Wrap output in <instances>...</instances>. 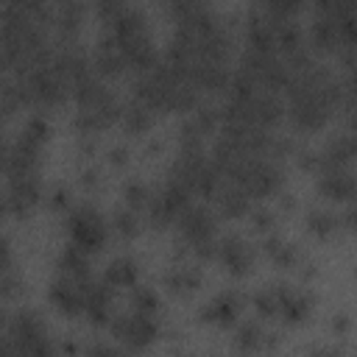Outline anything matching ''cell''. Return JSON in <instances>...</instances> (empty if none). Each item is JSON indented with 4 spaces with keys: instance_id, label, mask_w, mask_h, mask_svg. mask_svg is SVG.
<instances>
[{
    "instance_id": "obj_1",
    "label": "cell",
    "mask_w": 357,
    "mask_h": 357,
    "mask_svg": "<svg viewBox=\"0 0 357 357\" xmlns=\"http://www.w3.org/2000/svg\"><path fill=\"white\" fill-rule=\"evenodd\" d=\"M287 120L296 131L315 134L321 131L335 112L343 106V84L326 64H310L301 73H293L287 89Z\"/></svg>"
},
{
    "instance_id": "obj_2",
    "label": "cell",
    "mask_w": 357,
    "mask_h": 357,
    "mask_svg": "<svg viewBox=\"0 0 357 357\" xmlns=\"http://www.w3.org/2000/svg\"><path fill=\"white\" fill-rule=\"evenodd\" d=\"M3 351L20 357H50L56 354V343L47 335L45 318L31 307H20L17 312L3 315Z\"/></svg>"
},
{
    "instance_id": "obj_3",
    "label": "cell",
    "mask_w": 357,
    "mask_h": 357,
    "mask_svg": "<svg viewBox=\"0 0 357 357\" xmlns=\"http://www.w3.org/2000/svg\"><path fill=\"white\" fill-rule=\"evenodd\" d=\"M22 98H25V106L33 109V112H53V109H61L67 103V98H73V89L70 84L64 81V75L50 64H42V67H33L22 75H14Z\"/></svg>"
},
{
    "instance_id": "obj_4",
    "label": "cell",
    "mask_w": 357,
    "mask_h": 357,
    "mask_svg": "<svg viewBox=\"0 0 357 357\" xmlns=\"http://www.w3.org/2000/svg\"><path fill=\"white\" fill-rule=\"evenodd\" d=\"M226 181H234L237 187H243L254 201L259 198H273L282 192L284 184V167L276 159L268 156H245L240 159L226 176Z\"/></svg>"
},
{
    "instance_id": "obj_5",
    "label": "cell",
    "mask_w": 357,
    "mask_h": 357,
    "mask_svg": "<svg viewBox=\"0 0 357 357\" xmlns=\"http://www.w3.org/2000/svg\"><path fill=\"white\" fill-rule=\"evenodd\" d=\"M64 229L70 234V243L81 245L89 254L103 251V245L109 243V220L100 215V209L95 204H78L64 215Z\"/></svg>"
},
{
    "instance_id": "obj_6",
    "label": "cell",
    "mask_w": 357,
    "mask_h": 357,
    "mask_svg": "<svg viewBox=\"0 0 357 357\" xmlns=\"http://www.w3.org/2000/svg\"><path fill=\"white\" fill-rule=\"evenodd\" d=\"M237 70L245 73L265 92H284L290 78H293L290 67L284 64V59L279 53H262V50H254V47H245L240 53Z\"/></svg>"
},
{
    "instance_id": "obj_7",
    "label": "cell",
    "mask_w": 357,
    "mask_h": 357,
    "mask_svg": "<svg viewBox=\"0 0 357 357\" xmlns=\"http://www.w3.org/2000/svg\"><path fill=\"white\" fill-rule=\"evenodd\" d=\"M190 204H192V190L167 176L165 184L159 190H153V198H151V204L145 209L148 226L156 229V231H162L167 226H176V220L181 218V212Z\"/></svg>"
},
{
    "instance_id": "obj_8",
    "label": "cell",
    "mask_w": 357,
    "mask_h": 357,
    "mask_svg": "<svg viewBox=\"0 0 357 357\" xmlns=\"http://www.w3.org/2000/svg\"><path fill=\"white\" fill-rule=\"evenodd\" d=\"M106 329L128 351H142V349H148L162 335L156 315H148V312H139V310L117 312Z\"/></svg>"
},
{
    "instance_id": "obj_9",
    "label": "cell",
    "mask_w": 357,
    "mask_h": 357,
    "mask_svg": "<svg viewBox=\"0 0 357 357\" xmlns=\"http://www.w3.org/2000/svg\"><path fill=\"white\" fill-rule=\"evenodd\" d=\"M45 192H42V178L39 173H11L6 176V195H3V206L6 215L25 220L33 215V209L42 204Z\"/></svg>"
},
{
    "instance_id": "obj_10",
    "label": "cell",
    "mask_w": 357,
    "mask_h": 357,
    "mask_svg": "<svg viewBox=\"0 0 357 357\" xmlns=\"http://www.w3.org/2000/svg\"><path fill=\"white\" fill-rule=\"evenodd\" d=\"M223 117H220V106H212V103H198L181 123H178V148H198L204 145V139L209 134H215L220 128Z\"/></svg>"
},
{
    "instance_id": "obj_11",
    "label": "cell",
    "mask_w": 357,
    "mask_h": 357,
    "mask_svg": "<svg viewBox=\"0 0 357 357\" xmlns=\"http://www.w3.org/2000/svg\"><path fill=\"white\" fill-rule=\"evenodd\" d=\"M218 262L229 276H248L257 262V248L237 231H229L218 237Z\"/></svg>"
},
{
    "instance_id": "obj_12",
    "label": "cell",
    "mask_w": 357,
    "mask_h": 357,
    "mask_svg": "<svg viewBox=\"0 0 357 357\" xmlns=\"http://www.w3.org/2000/svg\"><path fill=\"white\" fill-rule=\"evenodd\" d=\"M84 284V318L92 326H109L114 318V287L106 279H86Z\"/></svg>"
},
{
    "instance_id": "obj_13",
    "label": "cell",
    "mask_w": 357,
    "mask_h": 357,
    "mask_svg": "<svg viewBox=\"0 0 357 357\" xmlns=\"http://www.w3.org/2000/svg\"><path fill=\"white\" fill-rule=\"evenodd\" d=\"M243 307H245V296H243V293H237V290H220V293H215V296L198 310V321H204V324H209V326L229 329L231 324H237Z\"/></svg>"
},
{
    "instance_id": "obj_14",
    "label": "cell",
    "mask_w": 357,
    "mask_h": 357,
    "mask_svg": "<svg viewBox=\"0 0 357 357\" xmlns=\"http://www.w3.org/2000/svg\"><path fill=\"white\" fill-rule=\"evenodd\" d=\"M178 237H184L190 245L192 243H204V240H215L218 237V215L209 206L201 204H190L181 218L176 220Z\"/></svg>"
},
{
    "instance_id": "obj_15",
    "label": "cell",
    "mask_w": 357,
    "mask_h": 357,
    "mask_svg": "<svg viewBox=\"0 0 357 357\" xmlns=\"http://www.w3.org/2000/svg\"><path fill=\"white\" fill-rule=\"evenodd\" d=\"M273 290H276V296H279V321H282V324H287V326H301V324L312 315L315 296H310L307 290H298V287L284 284V282H276Z\"/></svg>"
},
{
    "instance_id": "obj_16",
    "label": "cell",
    "mask_w": 357,
    "mask_h": 357,
    "mask_svg": "<svg viewBox=\"0 0 357 357\" xmlns=\"http://www.w3.org/2000/svg\"><path fill=\"white\" fill-rule=\"evenodd\" d=\"M354 162H357V134L349 131V128L329 137L324 142V148H318V173L321 170L351 167Z\"/></svg>"
},
{
    "instance_id": "obj_17",
    "label": "cell",
    "mask_w": 357,
    "mask_h": 357,
    "mask_svg": "<svg viewBox=\"0 0 357 357\" xmlns=\"http://www.w3.org/2000/svg\"><path fill=\"white\" fill-rule=\"evenodd\" d=\"M92 70H95L103 81H114V78L131 73L126 56L120 53L117 42H114V36H112L109 31H103V33L98 36L95 47H92Z\"/></svg>"
},
{
    "instance_id": "obj_18",
    "label": "cell",
    "mask_w": 357,
    "mask_h": 357,
    "mask_svg": "<svg viewBox=\"0 0 357 357\" xmlns=\"http://www.w3.org/2000/svg\"><path fill=\"white\" fill-rule=\"evenodd\" d=\"M47 298L59 310V315H64V318L84 315V284L78 279H70L64 273H56L53 282H50V287H47Z\"/></svg>"
},
{
    "instance_id": "obj_19",
    "label": "cell",
    "mask_w": 357,
    "mask_h": 357,
    "mask_svg": "<svg viewBox=\"0 0 357 357\" xmlns=\"http://www.w3.org/2000/svg\"><path fill=\"white\" fill-rule=\"evenodd\" d=\"M86 20V3L84 0H64L56 3V14H53V33H56V45H75L78 33L84 28Z\"/></svg>"
},
{
    "instance_id": "obj_20",
    "label": "cell",
    "mask_w": 357,
    "mask_h": 357,
    "mask_svg": "<svg viewBox=\"0 0 357 357\" xmlns=\"http://www.w3.org/2000/svg\"><path fill=\"white\" fill-rule=\"evenodd\" d=\"M315 190H318V195L326 198V201L351 204V201H357V176L351 173V167L321 170L318 178H315Z\"/></svg>"
},
{
    "instance_id": "obj_21",
    "label": "cell",
    "mask_w": 357,
    "mask_h": 357,
    "mask_svg": "<svg viewBox=\"0 0 357 357\" xmlns=\"http://www.w3.org/2000/svg\"><path fill=\"white\" fill-rule=\"evenodd\" d=\"M201 284H204V273H201V268L192 265V262H173V265L162 273V287H165L170 296H176V298H190V296H195V293L201 290Z\"/></svg>"
},
{
    "instance_id": "obj_22",
    "label": "cell",
    "mask_w": 357,
    "mask_h": 357,
    "mask_svg": "<svg viewBox=\"0 0 357 357\" xmlns=\"http://www.w3.org/2000/svg\"><path fill=\"white\" fill-rule=\"evenodd\" d=\"M212 201H215L218 218H223V220H240V218H245L251 212V201L254 198L243 187H237L234 181H226L223 178V184L218 187V192L212 195Z\"/></svg>"
},
{
    "instance_id": "obj_23",
    "label": "cell",
    "mask_w": 357,
    "mask_h": 357,
    "mask_svg": "<svg viewBox=\"0 0 357 357\" xmlns=\"http://www.w3.org/2000/svg\"><path fill=\"white\" fill-rule=\"evenodd\" d=\"M307 45L312 53H324V56H337L343 42H340V31H337V20L335 17H324L315 14L310 31H307Z\"/></svg>"
},
{
    "instance_id": "obj_24",
    "label": "cell",
    "mask_w": 357,
    "mask_h": 357,
    "mask_svg": "<svg viewBox=\"0 0 357 357\" xmlns=\"http://www.w3.org/2000/svg\"><path fill=\"white\" fill-rule=\"evenodd\" d=\"M259 251H262L276 268H282V271H296V265L304 259L301 251H298V245H296V243H287V240L279 237L276 231L262 234V240H259Z\"/></svg>"
},
{
    "instance_id": "obj_25",
    "label": "cell",
    "mask_w": 357,
    "mask_h": 357,
    "mask_svg": "<svg viewBox=\"0 0 357 357\" xmlns=\"http://www.w3.org/2000/svg\"><path fill=\"white\" fill-rule=\"evenodd\" d=\"M89 257H92L89 251H84L81 245L70 243V245H64V248L59 251V257H56V273H64V276H70V279L86 282V279H92Z\"/></svg>"
},
{
    "instance_id": "obj_26",
    "label": "cell",
    "mask_w": 357,
    "mask_h": 357,
    "mask_svg": "<svg viewBox=\"0 0 357 357\" xmlns=\"http://www.w3.org/2000/svg\"><path fill=\"white\" fill-rule=\"evenodd\" d=\"M279 335L265 332L262 324L257 321H243L234 332V349L237 351H262V349H276Z\"/></svg>"
},
{
    "instance_id": "obj_27",
    "label": "cell",
    "mask_w": 357,
    "mask_h": 357,
    "mask_svg": "<svg viewBox=\"0 0 357 357\" xmlns=\"http://www.w3.org/2000/svg\"><path fill=\"white\" fill-rule=\"evenodd\" d=\"M120 126L128 137H142L151 131L153 126V109H148L142 100L131 98L128 103H123V114H120Z\"/></svg>"
},
{
    "instance_id": "obj_28",
    "label": "cell",
    "mask_w": 357,
    "mask_h": 357,
    "mask_svg": "<svg viewBox=\"0 0 357 357\" xmlns=\"http://www.w3.org/2000/svg\"><path fill=\"white\" fill-rule=\"evenodd\" d=\"M103 279L112 287H134L137 279H139V262H137V257H131V254L112 257L109 265H106V271H103Z\"/></svg>"
},
{
    "instance_id": "obj_29",
    "label": "cell",
    "mask_w": 357,
    "mask_h": 357,
    "mask_svg": "<svg viewBox=\"0 0 357 357\" xmlns=\"http://www.w3.org/2000/svg\"><path fill=\"white\" fill-rule=\"evenodd\" d=\"M109 229H112V234H114L117 240H137L139 231H142V218H139L137 209H131V206L123 204L120 209L112 212Z\"/></svg>"
},
{
    "instance_id": "obj_30",
    "label": "cell",
    "mask_w": 357,
    "mask_h": 357,
    "mask_svg": "<svg viewBox=\"0 0 357 357\" xmlns=\"http://www.w3.org/2000/svg\"><path fill=\"white\" fill-rule=\"evenodd\" d=\"M304 226H307V231H310L312 237H318V240H329V237L340 229V215H335L332 209L315 206V209L307 212Z\"/></svg>"
},
{
    "instance_id": "obj_31",
    "label": "cell",
    "mask_w": 357,
    "mask_h": 357,
    "mask_svg": "<svg viewBox=\"0 0 357 357\" xmlns=\"http://www.w3.org/2000/svg\"><path fill=\"white\" fill-rule=\"evenodd\" d=\"M248 301H251L254 312H257L262 321H279V296H276L273 284L259 287Z\"/></svg>"
},
{
    "instance_id": "obj_32",
    "label": "cell",
    "mask_w": 357,
    "mask_h": 357,
    "mask_svg": "<svg viewBox=\"0 0 357 357\" xmlns=\"http://www.w3.org/2000/svg\"><path fill=\"white\" fill-rule=\"evenodd\" d=\"M151 198H153V190L142 178H128L123 184V204L126 206H131L137 212H145L148 204H151Z\"/></svg>"
},
{
    "instance_id": "obj_33",
    "label": "cell",
    "mask_w": 357,
    "mask_h": 357,
    "mask_svg": "<svg viewBox=\"0 0 357 357\" xmlns=\"http://www.w3.org/2000/svg\"><path fill=\"white\" fill-rule=\"evenodd\" d=\"M209 8H212V0H165V11L170 14L173 22L198 17V14L209 11Z\"/></svg>"
},
{
    "instance_id": "obj_34",
    "label": "cell",
    "mask_w": 357,
    "mask_h": 357,
    "mask_svg": "<svg viewBox=\"0 0 357 357\" xmlns=\"http://www.w3.org/2000/svg\"><path fill=\"white\" fill-rule=\"evenodd\" d=\"M128 301H131V310H139V312H148V315H156L159 307H162L156 290L148 287V284H134L131 293H128Z\"/></svg>"
},
{
    "instance_id": "obj_35",
    "label": "cell",
    "mask_w": 357,
    "mask_h": 357,
    "mask_svg": "<svg viewBox=\"0 0 357 357\" xmlns=\"http://www.w3.org/2000/svg\"><path fill=\"white\" fill-rule=\"evenodd\" d=\"M45 206L50 212H56V215H67L75 206V195H73V190L67 184H56V187H50L45 192Z\"/></svg>"
},
{
    "instance_id": "obj_36",
    "label": "cell",
    "mask_w": 357,
    "mask_h": 357,
    "mask_svg": "<svg viewBox=\"0 0 357 357\" xmlns=\"http://www.w3.org/2000/svg\"><path fill=\"white\" fill-rule=\"evenodd\" d=\"M257 6L262 11H268L271 17H279V20H296L304 8V0H257Z\"/></svg>"
},
{
    "instance_id": "obj_37",
    "label": "cell",
    "mask_w": 357,
    "mask_h": 357,
    "mask_svg": "<svg viewBox=\"0 0 357 357\" xmlns=\"http://www.w3.org/2000/svg\"><path fill=\"white\" fill-rule=\"evenodd\" d=\"M22 109H28V106H25V98H22L17 81H14V78H6V81H3V117L11 120V117H14L17 112H22Z\"/></svg>"
},
{
    "instance_id": "obj_38",
    "label": "cell",
    "mask_w": 357,
    "mask_h": 357,
    "mask_svg": "<svg viewBox=\"0 0 357 357\" xmlns=\"http://www.w3.org/2000/svg\"><path fill=\"white\" fill-rule=\"evenodd\" d=\"M22 293H25V279L17 273V268L14 265L3 268V273H0V298L3 301H14Z\"/></svg>"
},
{
    "instance_id": "obj_39",
    "label": "cell",
    "mask_w": 357,
    "mask_h": 357,
    "mask_svg": "<svg viewBox=\"0 0 357 357\" xmlns=\"http://www.w3.org/2000/svg\"><path fill=\"white\" fill-rule=\"evenodd\" d=\"M276 220H279V215H276V209H271V206H257V209L248 212L251 231H257V234H271V231H276Z\"/></svg>"
},
{
    "instance_id": "obj_40",
    "label": "cell",
    "mask_w": 357,
    "mask_h": 357,
    "mask_svg": "<svg viewBox=\"0 0 357 357\" xmlns=\"http://www.w3.org/2000/svg\"><path fill=\"white\" fill-rule=\"evenodd\" d=\"M78 187L86 190V192H98V190L103 187V173H100V167L86 165V167L78 173Z\"/></svg>"
},
{
    "instance_id": "obj_41",
    "label": "cell",
    "mask_w": 357,
    "mask_h": 357,
    "mask_svg": "<svg viewBox=\"0 0 357 357\" xmlns=\"http://www.w3.org/2000/svg\"><path fill=\"white\" fill-rule=\"evenodd\" d=\"M293 162L304 173H318V151H312V148H296L293 151Z\"/></svg>"
},
{
    "instance_id": "obj_42",
    "label": "cell",
    "mask_w": 357,
    "mask_h": 357,
    "mask_svg": "<svg viewBox=\"0 0 357 357\" xmlns=\"http://www.w3.org/2000/svg\"><path fill=\"white\" fill-rule=\"evenodd\" d=\"M106 162H109L112 170H126L128 162H131V148L128 145H112L106 151Z\"/></svg>"
},
{
    "instance_id": "obj_43",
    "label": "cell",
    "mask_w": 357,
    "mask_h": 357,
    "mask_svg": "<svg viewBox=\"0 0 357 357\" xmlns=\"http://www.w3.org/2000/svg\"><path fill=\"white\" fill-rule=\"evenodd\" d=\"M75 151H78L81 159H92V156L98 153V137H95V134H78Z\"/></svg>"
},
{
    "instance_id": "obj_44",
    "label": "cell",
    "mask_w": 357,
    "mask_h": 357,
    "mask_svg": "<svg viewBox=\"0 0 357 357\" xmlns=\"http://www.w3.org/2000/svg\"><path fill=\"white\" fill-rule=\"evenodd\" d=\"M340 229H343V231L357 234V201L346 204V209L340 212Z\"/></svg>"
},
{
    "instance_id": "obj_45",
    "label": "cell",
    "mask_w": 357,
    "mask_h": 357,
    "mask_svg": "<svg viewBox=\"0 0 357 357\" xmlns=\"http://www.w3.org/2000/svg\"><path fill=\"white\" fill-rule=\"evenodd\" d=\"M329 326H332V332H335V335H346V332H349V326H351V321H349V315H346V312H337V315L329 321Z\"/></svg>"
},
{
    "instance_id": "obj_46",
    "label": "cell",
    "mask_w": 357,
    "mask_h": 357,
    "mask_svg": "<svg viewBox=\"0 0 357 357\" xmlns=\"http://www.w3.org/2000/svg\"><path fill=\"white\" fill-rule=\"evenodd\" d=\"M296 273H298V279H304V282H307V279H312V276L318 273V265H315V262H310V259H301V262L296 265Z\"/></svg>"
},
{
    "instance_id": "obj_47",
    "label": "cell",
    "mask_w": 357,
    "mask_h": 357,
    "mask_svg": "<svg viewBox=\"0 0 357 357\" xmlns=\"http://www.w3.org/2000/svg\"><path fill=\"white\" fill-rule=\"evenodd\" d=\"M279 209L293 212V209H296V195H293V192H279Z\"/></svg>"
},
{
    "instance_id": "obj_48",
    "label": "cell",
    "mask_w": 357,
    "mask_h": 357,
    "mask_svg": "<svg viewBox=\"0 0 357 357\" xmlns=\"http://www.w3.org/2000/svg\"><path fill=\"white\" fill-rule=\"evenodd\" d=\"M86 351H89V354H117V349H114L112 343H95V346H89Z\"/></svg>"
},
{
    "instance_id": "obj_49",
    "label": "cell",
    "mask_w": 357,
    "mask_h": 357,
    "mask_svg": "<svg viewBox=\"0 0 357 357\" xmlns=\"http://www.w3.org/2000/svg\"><path fill=\"white\" fill-rule=\"evenodd\" d=\"M162 148H165V145H162V139H151V142L145 145V153H148V156H153V153L159 156V153H162Z\"/></svg>"
},
{
    "instance_id": "obj_50",
    "label": "cell",
    "mask_w": 357,
    "mask_h": 357,
    "mask_svg": "<svg viewBox=\"0 0 357 357\" xmlns=\"http://www.w3.org/2000/svg\"><path fill=\"white\" fill-rule=\"evenodd\" d=\"M346 128L357 134V112H349V114H346Z\"/></svg>"
}]
</instances>
